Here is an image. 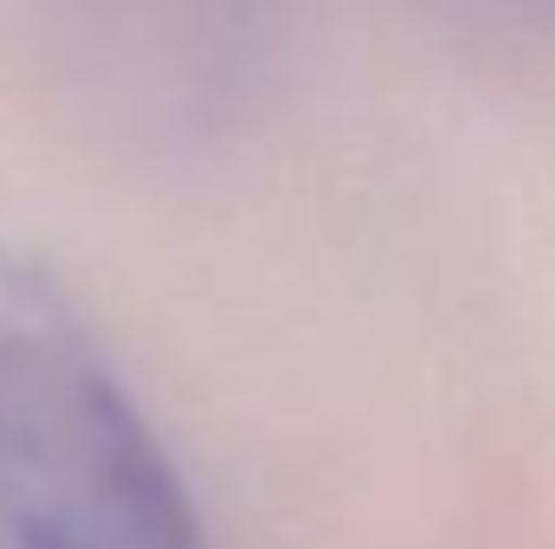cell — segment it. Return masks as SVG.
<instances>
[{"mask_svg":"<svg viewBox=\"0 0 555 549\" xmlns=\"http://www.w3.org/2000/svg\"><path fill=\"white\" fill-rule=\"evenodd\" d=\"M511 13H530V20H555V0H498Z\"/></svg>","mask_w":555,"mask_h":549,"instance_id":"2","label":"cell"},{"mask_svg":"<svg viewBox=\"0 0 555 549\" xmlns=\"http://www.w3.org/2000/svg\"><path fill=\"white\" fill-rule=\"evenodd\" d=\"M0 549H201L188 485L91 330L0 253Z\"/></svg>","mask_w":555,"mask_h":549,"instance_id":"1","label":"cell"}]
</instances>
